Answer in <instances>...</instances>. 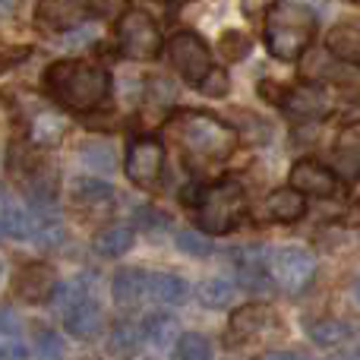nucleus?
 Returning a JSON list of instances; mask_svg holds the SVG:
<instances>
[{"instance_id":"nucleus-1","label":"nucleus","mask_w":360,"mask_h":360,"mask_svg":"<svg viewBox=\"0 0 360 360\" xmlns=\"http://www.w3.org/2000/svg\"><path fill=\"white\" fill-rule=\"evenodd\" d=\"M168 139L180 149L186 165L193 168H209V165L228 162L234 155L240 133L228 127L224 120L212 117L205 111H180L165 127Z\"/></svg>"},{"instance_id":"nucleus-2","label":"nucleus","mask_w":360,"mask_h":360,"mask_svg":"<svg viewBox=\"0 0 360 360\" xmlns=\"http://www.w3.org/2000/svg\"><path fill=\"white\" fill-rule=\"evenodd\" d=\"M44 92L67 111H95L111 95V73L98 63L57 60L44 70Z\"/></svg>"},{"instance_id":"nucleus-3","label":"nucleus","mask_w":360,"mask_h":360,"mask_svg":"<svg viewBox=\"0 0 360 360\" xmlns=\"http://www.w3.org/2000/svg\"><path fill=\"white\" fill-rule=\"evenodd\" d=\"M316 35V16L304 4L275 0L266 16V48L275 60H297Z\"/></svg>"},{"instance_id":"nucleus-4","label":"nucleus","mask_w":360,"mask_h":360,"mask_svg":"<svg viewBox=\"0 0 360 360\" xmlns=\"http://www.w3.org/2000/svg\"><path fill=\"white\" fill-rule=\"evenodd\" d=\"M196 209V224L209 234H228L237 228V221L247 212V190L240 180L228 177L218 184L199 186L196 196L190 199Z\"/></svg>"},{"instance_id":"nucleus-5","label":"nucleus","mask_w":360,"mask_h":360,"mask_svg":"<svg viewBox=\"0 0 360 360\" xmlns=\"http://www.w3.org/2000/svg\"><path fill=\"white\" fill-rule=\"evenodd\" d=\"M117 48L130 60H155L165 48L158 22L143 10H127L117 19Z\"/></svg>"},{"instance_id":"nucleus-6","label":"nucleus","mask_w":360,"mask_h":360,"mask_svg":"<svg viewBox=\"0 0 360 360\" xmlns=\"http://www.w3.org/2000/svg\"><path fill=\"white\" fill-rule=\"evenodd\" d=\"M124 171L139 190H158L165 180V146L152 136H136L127 146Z\"/></svg>"},{"instance_id":"nucleus-7","label":"nucleus","mask_w":360,"mask_h":360,"mask_svg":"<svg viewBox=\"0 0 360 360\" xmlns=\"http://www.w3.org/2000/svg\"><path fill=\"white\" fill-rule=\"evenodd\" d=\"M269 269H272V281L285 294H291V297L304 294L307 288L313 285V278H316V259H313V253L310 250H304V247L275 250L272 266Z\"/></svg>"},{"instance_id":"nucleus-8","label":"nucleus","mask_w":360,"mask_h":360,"mask_svg":"<svg viewBox=\"0 0 360 360\" xmlns=\"http://www.w3.org/2000/svg\"><path fill=\"white\" fill-rule=\"evenodd\" d=\"M168 63L190 86H199L212 73V51L196 32H177L168 38Z\"/></svg>"},{"instance_id":"nucleus-9","label":"nucleus","mask_w":360,"mask_h":360,"mask_svg":"<svg viewBox=\"0 0 360 360\" xmlns=\"http://www.w3.org/2000/svg\"><path fill=\"white\" fill-rule=\"evenodd\" d=\"M269 329H278V313L266 304H247V307H240V310H234L224 342L243 345V342H253V338L266 335Z\"/></svg>"},{"instance_id":"nucleus-10","label":"nucleus","mask_w":360,"mask_h":360,"mask_svg":"<svg viewBox=\"0 0 360 360\" xmlns=\"http://www.w3.org/2000/svg\"><path fill=\"white\" fill-rule=\"evenodd\" d=\"M278 108H285L294 120H323L332 111V98L319 82H307V86L285 89Z\"/></svg>"},{"instance_id":"nucleus-11","label":"nucleus","mask_w":360,"mask_h":360,"mask_svg":"<svg viewBox=\"0 0 360 360\" xmlns=\"http://www.w3.org/2000/svg\"><path fill=\"white\" fill-rule=\"evenodd\" d=\"M57 291V275L48 262H29L16 272L13 278V294L25 304H41V300H51Z\"/></svg>"},{"instance_id":"nucleus-12","label":"nucleus","mask_w":360,"mask_h":360,"mask_svg":"<svg viewBox=\"0 0 360 360\" xmlns=\"http://www.w3.org/2000/svg\"><path fill=\"white\" fill-rule=\"evenodd\" d=\"M291 186L300 190L304 196L329 199L338 193V174L332 168H326V165L313 162V158H300L291 168Z\"/></svg>"},{"instance_id":"nucleus-13","label":"nucleus","mask_w":360,"mask_h":360,"mask_svg":"<svg viewBox=\"0 0 360 360\" xmlns=\"http://www.w3.org/2000/svg\"><path fill=\"white\" fill-rule=\"evenodd\" d=\"M86 19V10L76 0H41L35 6V22L51 32H70Z\"/></svg>"},{"instance_id":"nucleus-14","label":"nucleus","mask_w":360,"mask_h":360,"mask_svg":"<svg viewBox=\"0 0 360 360\" xmlns=\"http://www.w3.org/2000/svg\"><path fill=\"white\" fill-rule=\"evenodd\" d=\"M237 281H240L247 291H266L269 288V259L259 247H247L237 250Z\"/></svg>"},{"instance_id":"nucleus-15","label":"nucleus","mask_w":360,"mask_h":360,"mask_svg":"<svg viewBox=\"0 0 360 360\" xmlns=\"http://www.w3.org/2000/svg\"><path fill=\"white\" fill-rule=\"evenodd\" d=\"M335 174L348 184L360 180V130H345L335 143Z\"/></svg>"},{"instance_id":"nucleus-16","label":"nucleus","mask_w":360,"mask_h":360,"mask_svg":"<svg viewBox=\"0 0 360 360\" xmlns=\"http://www.w3.org/2000/svg\"><path fill=\"white\" fill-rule=\"evenodd\" d=\"M133 240H136V234H133L130 224H108V228H101L98 234L92 237V250L98 256L117 259V256H124L127 250L133 247Z\"/></svg>"},{"instance_id":"nucleus-17","label":"nucleus","mask_w":360,"mask_h":360,"mask_svg":"<svg viewBox=\"0 0 360 360\" xmlns=\"http://www.w3.org/2000/svg\"><path fill=\"white\" fill-rule=\"evenodd\" d=\"M63 323H67V332L73 338H95L101 329V307L92 297H86L79 307H73L63 316Z\"/></svg>"},{"instance_id":"nucleus-18","label":"nucleus","mask_w":360,"mask_h":360,"mask_svg":"<svg viewBox=\"0 0 360 360\" xmlns=\"http://www.w3.org/2000/svg\"><path fill=\"white\" fill-rule=\"evenodd\" d=\"M307 212V199L300 190H275L272 196L266 199V215L275 218V221H300Z\"/></svg>"},{"instance_id":"nucleus-19","label":"nucleus","mask_w":360,"mask_h":360,"mask_svg":"<svg viewBox=\"0 0 360 360\" xmlns=\"http://www.w3.org/2000/svg\"><path fill=\"white\" fill-rule=\"evenodd\" d=\"M149 294L165 307H180L190 297V285L174 272H155L149 275Z\"/></svg>"},{"instance_id":"nucleus-20","label":"nucleus","mask_w":360,"mask_h":360,"mask_svg":"<svg viewBox=\"0 0 360 360\" xmlns=\"http://www.w3.org/2000/svg\"><path fill=\"white\" fill-rule=\"evenodd\" d=\"M143 291H149V275L143 269H120L114 278V300L120 307H136L143 300Z\"/></svg>"},{"instance_id":"nucleus-21","label":"nucleus","mask_w":360,"mask_h":360,"mask_svg":"<svg viewBox=\"0 0 360 360\" xmlns=\"http://www.w3.org/2000/svg\"><path fill=\"white\" fill-rule=\"evenodd\" d=\"M67 133V124H63L60 114L54 111H38L32 117V127H29V136L35 146H57Z\"/></svg>"},{"instance_id":"nucleus-22","label":"nucleus","mask_w":360,"mask_h":360,"mask_svg":"<svg viewBox=\"0 0 360 360\" xmlns=\"http://www.w3.org/2000/svg\"><path fill=\"white\" fill-rule=\"evenodd\" d=\"M307 335L313 345H323V348H335L345 338H351V326L342 319H310L307 323Z\"/></svg>"},{"instance_id":"nucleus-23","label":"nucleus","mask_w":360,"mask_h":360,"mask_svg":"<svg viewBox=\"0 0 360 360\" xmlns=\"http://www.w3.org/2000/svg\"><path fill=\"white\" fill-rule=\"evenodd\" d=\"M329 51L342 60L360 67V29L354 25H338V29L329 32Z\"/></svg>"},{"instance_id":"nucleus-24","label":"nucleus","mask_w":360,"mask_h":360,"mask_svg":"<svg viewBox=\"0 0 360 360\" xmlns=\"http://www.w3.org/2000/svg\"><path fill=\"white\" fill-rule=\"evenodd\" d=\"M143 335L146 342L158 345V348H168L177 335V319L174 316H165V313H152V316H146L143 323Z\"/></svg>"},{"instance_id":"nucleus-25","label":"nucleus","mask_w":360,"mask_h":360,"mask_svg":"<svg viewBox=\"0 0 360 360\" xmlns=\"http://www.w3.org/2000/svg\"><path fill=\"white\" fill-rule=\"evenodd\" d=\"M196 297H199V304L202 307L218 310V307L231 304V297H234V285H231L228 278H205V281H199Z\"/></svg>"},{"instance_id":"nucleus-26","label":"nucleus","mask_w":360,"mask_h":360,"mask_svg":"<svg viewBox=\"0 0 360 360\" xmlns=\"http://www.w3.org/2000/svg\"><path fill=\"white\" fill-rule=\"evenodd\" d=\"M111 186L105 184V180H95V177H76L73 184H70V196H73V202L79 205H89V202H105V199H111Z\"/></svg>"},{"instance_id":"nucleus-27","label":"nucleus","mask_w":360,"mask_h":360,"mask_svg":"<svg viewBox=\"0 0 360 360\" xmlns=\"http://www.w3.org/2000/svg\"><path fill=\"white\" fill-rule=\"evenodd\" d=\"M143 326H136V323H117L114 326V332H111V351L114 354H120V357H130V354H136V348L143 345Z\"/></svg>"},{"instance_id":"nucleus-28","label":"nucleus","mask_w":360,"mask_h":360,"mask_svg":"<svg viewBox=\"0 0 360 360\" xmlns=\"http://www.w3.org/2000/svg\"><path fill=\"white\" fill-rule=\"evenodd\" d=\"M174 357L177 360H212V342L199 332H186L177 338L174 345Z\"/></svg>"},{"instance_id":"nucleus-29","label":"nucleus","mask_w":360,"mask_h":360,"mask_svg":"<svg viewBox=\"0 0 360 360\" xmlns=\"http://www.w3.org/2000/svg\"><path fill=\"white\" fill-rule=\"evenodd\" d=\"M0 224H4V231L6 234H13V237H29L32 234L29 212H25L22 205H16L13 199H6L4 202V218H0Z\"/></svg>"},{"instance_id":"nucleus-30","label":"nucleus","mask_w":360,"mask_h":360,"mask_svg":"<svg viewBox=\"0 0 360 360\" xmlns=\"http://www.w3.org/2000/svg\"><path fill=\"white\" fill-rule=\"evenodd\" d=\"M79 158L95 171H114V155L105 143H86L79 149Z\"/></svg>"},{"instance_id":"nucleus-31","label":"nucleus","mask_w":360,"mask_h":360,"mask_svg":"<svg viewBox=\"0 0 360 360\" xmlns=\"http://www.w3.org/2000/svg\"><path fill=\"white\" fill-rule=\"evenodd\" d=\"M218 51H221L228 60H243V57L250 54V38L243 35V32L228 29V32L221 35V41H218Z\"/></svg>"},{"instance_id":"nucleus-32","label":"nucleus","mask_w":360,"mask_h":360,"mask_svg":"<svg viewBox=\"0 0 360 360\" xmlns=\"http://www.w3.org/2000/svg\"><path fill=\"white\" fill-rule=\"evenodd\" d=\"M89 294H86V288H82V281H70V285H63V288H57L54 291V304H57V310L67 316L73 307H79L82 300H86Z\"/></svg>"},{"instance_id":"nucleus-33","label":"nucleus","mask_w":360,"mask_h":360,"mask_svg":"<svg viewBox=\"0 0 360 360\" xmlns=\"http://www.w3.org/2000/svg\"><path fill=\"white\" fill-rule=\"evenodd\" d=\"M177 247L184 250L186 256H209V253H212L209 237H202L199 231H190V228L177 234Z\"/></svg>"},{"instance_id":"nucleus-34","label":"nucleus","mask_w":360,"mask_h":360,"mask_svg":"<svg viewBox=\"0 0 360 360\" xmlns=\"http://www.w3.org/2000/svg\"><path fill=\"white\" fill-rule=\"evenodd\" d=\"M199 92L202 95H209V98H224V95L231 92V79H228V73H224V70H215L212 67V73L205 76L202 82H199Z\"/></svg>"},{"instance_id":"nucleus-35","label":"nucleus","mask_w":360,"mask_h":360,"mask_svg":"<svg viewBox=\"0 0 360 360\" xmlns=\"http://www.w3.org/2000/svg\"><path fill=\"white\" fill-rule=\"evenodd\" d=\"M35 342H38V357H41V360H60L63 345H60V335H57V332L41 329L35 335Z\"/></svg>"},{"instance_id":"nucleus-36","label":"nucleus","mask_w":360,"mask_h":360,"mask_svg":"<svg viewBox=\"0 0 360 360\" xmlns=\"http://www.w3.org/2000/svg\"><path fill=\"white\" fill-rule=\"evenodd\" d=\"M92 38H95V29H92V25L79 22V25H73V29L63 35V44H67V48H79V44H89Z\"/></svg>"},{"instance_id":"nucleus-37","label":"nucleus","mask_w":360,"mask_h":360,"mask_svg":"<svg viewBox=\"0 0 360 360\" xmlns=\"http://www.w3.org/2000/svg\"><path fill=\"white\" fill-rule=\"evenodd\" d=\"M0 335H19V319L6 307H0Z\"/></svg>"},{"instance_id":"nucleus-38","label":"nucleus","mask_w":360,"mask_h":360,"mask_svg":"<svg viewBox=\"0 0 360 360\" xmlns=\"http://www.w3.org/2000/svg\"><path fill=\"white\" fill-rule=\"evenodd\" d=\"M262 360H304V357L294 354V351H269Z\"/></svg>"},{"instance_id":"nucleus-39","label":"nucleus","mask_w":360,"mask_h":360,"mask_svg":"<svg viewBox=\"0 0 360 360\" xmlns=\"http://www.w3.org/2000/svg\"><path fill=\"white\" fill-rule=\"evenodd\" d=\"M13 4H16V0H0V19H6L13 13Z\"/></svg>"},{"instance_id":"nucleus-40","label":"nucleus","mask_w":360,"mask_h":360,"mask_svg":"<svg viewBox=\"0 0 360 360\" xmlns=\"http://www.w3.org/2000/svg\"><path fill=\"white\" fill-rule=\"evenodd\" d=\"M354 294H357V300H360V278L354 281Z\"/></svg>"},{"instance_id":"nucleus-41","label":"nucleus","mask_w":360,"mask_h":360,"mask_svg":"<svg viewBox=\"0 0 360 360\" xmlns=\"http://www.w3.org/2000/svg\"><path fill=\"white\" fill-rule=\"evenodd\" d=\"M0 237H4V224H0Z\"/></svg>"},{"instance_id":"nucleus-42","label":"nucleus","mask_w":360,"mask_h":360,"mask_svg":"<svg viewBox=\"0 0 360 360\" xmlns=\"http://www.w3.org/2000/svg\"><path fill=\"white\" fill-rule=\"evenodd\" d=\"M0 275H4V262H0Z\"/></svg>"},{"instance_id":"nucleus-43","label":"nucleus","mask_w":360,"mask_h":360,"mask_svg":"<svg viewBox=\"0 0 360 360\" xmlns=\"http://www.w3.org/2000/svg\"><path fill=\"white\" fill-rule=\"evenodd\" d=\"M357 4H360V0H357Z\"/></svg>"}]
</instances>
